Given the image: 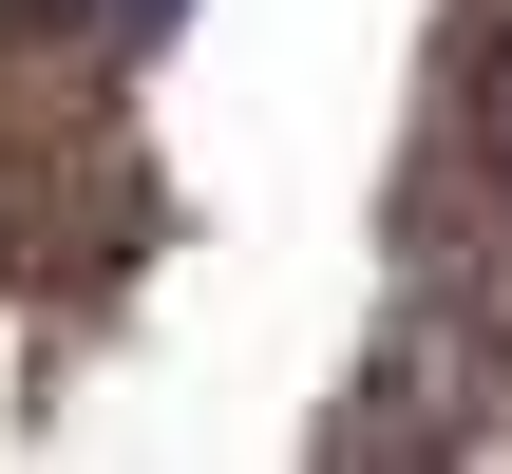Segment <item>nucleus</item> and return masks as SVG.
Instances as JSON below:
<instances>
[{
  "label": "nucleus",
  "instance_id": "f257e3e1",
  "mask_svg": "<svg viewBox=\"0 0 512 474\" xmlns=\"http://www.w3.org/2000/svg\"><path fill=\"white\" fill-rule=\"evenodd\" d=\"M456 171L494 190V228H512V0H475V38H456Z\"/></svg>",
  "mask_w": 512,
  "mask_h": 474
}]
</instances>
